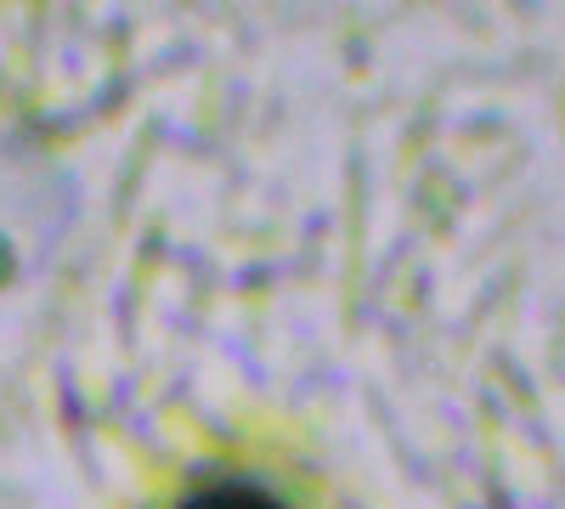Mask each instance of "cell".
Listing matches in <instances>:
<instances>
[{
	"label": "cell",
	"instance_id": "obj_1",
	"mask_svg": "<svg viewBox=\"0 0 565 509\" xmlns=\"http://www.w3.org/2000/svg\"><path fill=\"white\" fill-rule=\"evenodd\" d=\"M175 509H289V503L266 487H255V481H215V487L186 492Z\"/></svg>",
	"mask_w": 565,
	"mask_h": 509
}]
</instances>
